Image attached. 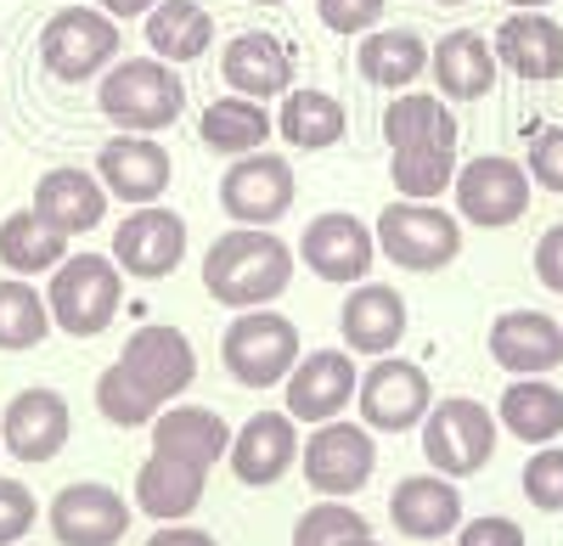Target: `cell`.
<instances>
[{"label": "cell", "instance_id": "obj_25", "mask_svg": "<svg viewBox=\"0 0 563 546\" xmlns=\"http://www.w3.org/2000/svg\"><path fill=\"white\" fill-rule=\"evenodd\" d=\"M339 333L350 355H395V344L406 338V299L389 282H355L344 310H339Z\"/></svg>", "mask_w": 563, "mask_h": 546}, {"label": "cell", "instance_id": "obj_2", "mask_svg": "<svg viewBox=\"0 0 563 546\" xmlns=\"http://www.w3.org/2000/svg\"><path fill=\"white\" fill-rule=\"evenodd\" d=\"M384 142H389V175L395 192L434 203L440 192H451L456 180V142L462 124L451 113L445 97H429V90H400V97L384 108Z\"/></svg>", "mask_w": 563, "mask_h": 546}, {"label": "cell", "instance_id": "obj_43", "mask_svg": "<svg viewBox=\"0 0 563 546\" xmlns=\"http://www.w3.org/2000/svg\"><path fill=\"white\" fill-rule=\"evenodd\" d=\"M536 277H541V288L563 293V220L547 225L541 243H536Z\"/></svg>", "mask_w": 563, "mask_h": 546}, {"label": "cell", "instance_id": "obj_15", "mask_svg": "<svg viewBox=\"0 0 563 546\" xmlns=\"http://www.w3.org/2000/svg\"><path fill=\"white\" fill-rule=\"evenodd\" d=\"M305 270H316L321 282H366L372 277V259H378V232L361 225L350 209H327L305 225V243H299Z\"/></svg>", "mask_w": 563, "mask_h": 546}, {"label": "cell", "instance_id": "obj_17", "mask_svg": "<svg viewBox=\"0 0 563 546\" xmlns=\"http://www.w3.org/2000/svg\"><path fill=\"white\" fill-rule=\"evenodd\" d=\"M97 175H102V187L108 198L130 203V209H147L169 192V180H175V164H169V147L158 142V135H130L119 130L113 142L97 153Z\"/></svg>", "mask_w": 563, "mask_h": 546}, {"label": "cell", "instance_id": "obj_10", "mask_svg": "<svg viewBox=\"0 0 563 546\" xmlns=\"http://www.w3.org/2000/svg\"><path fill=\"white\" fill-rule=\"evenodd\" d=\"M536 180L519 158H501V153H485V158H467L451 180L456 192V220L467 225H485V232H501V225H519L530 214V192Z\"/></svg>", "mask_w": 563, "mask_h": 546}, {"label": "cell", "instance_id": "obj_29", "mask_svg": "<svg viewBox=\"0 0 563 546\" xmlns=\"http://www.w3.org/2000/svg\"><path fill=\"white\" fill-rule=\"evenodd\" d=\"M153 450H169V457L214 468L231 450V423L220 412H209V405H164V412L153 417Z\"/></svg>", "mask_w": 563, "mask_h": 546}, {"label": "cell", "instance_id": "obj_14", "mask_svg": "<svg viewBox=\"0 0 563 546\" xmlns=\"http://www.w3.org/2000/svg\"><path fill=\"white\" fill-rule=\"evenodd\" d=\"M220 209L238 225H271L294 209V164L282 153H249L220 175Z\"/></svg>", "mask_w": 563, "mask_h": 546}, {"label": "cell", "instance_id": "obj_27", "mask_svg": "<svg viewBox=\"0 0 563 546\" xmlns=\"http://www.w3.org/2000/svg\"><path fill=\"white\" fill-rule=\"evenodd\" d=\"M429 74H434L445 102H479L496 90L501 63H496V45L479 29H451L429 52Z\"/></svg>", "mask_w": 563, "mask_h": 546}, {"label": "cell", "instance_id": "obj_31", "mask_svg": "<svg viewBox=\"0 0 563 546\" xmlns=\"http://www.w3.org/2000/svg\"><path fill=\"white\" fill-rule=\"evenodd\" d=\"M429 52L434 45L422 40L417 29H372V34H361L355 68H361L366 85H378V90H411L422 74H429Z\"/></svg>", "mask_w": 563, "mask_h": 546}, {"label": "cell", "instance_id": "obj_1", "mask_svg": "<svg viewBox=\"0 0 563 546\" xmlns=\"http://www.w3.org/2000/svg\"><path fill=\"white\" fill-rule=\"evenodd\" d=\"M198 378V349L180 327L147 322L135 327L119 349V360L97 378V412L113 428H141L153 423L164 405H175Z\"/></svg>", "mask_w": 563, "mask_h": 546}, {"label": "cell", "instance_id": "obj_35", "mask_svg": "<svg viewBox=\"0 0 563 546\" xmlns=\"http://www.w3.org/2000/svg\"><path fill=\"white\" fill-rule=\"evenodd\" d=\"M147 45L164 63H198L214 45V18L198 0H158L147 12Z\"/></svg>", "mask_w": 563, "mask_h": 546}, {"label": "cell", "instance_id": "obj_32", "mask_svg": "<svg viewBox=\"0 0 563 546\" xmlns=\"http://www.w3.org/2000/svg\"><path fill=\"white\" fill-rule=\"evenodd\" d=\"M496 423L512 434V439H525V445H552L563 434V389L547 383V378H512L501 405H496Z\"/></svg>", "mask_w": 563, "mask_h": 546}, {"label": "cell", "instance_id": "obj_12", "mask_svg": "<svg viewBox=\"0 0 563 546\" xmlns=\"http://www.w3.org/2000/svg\"><path fill=\"white\" fill-rule=\"evenodd\" d=\"M361 417L372 434H406V428H422L434 405V383L417 360H400V355H378L372 367L361 372Z\"/></svg>", "mask_w": 563, "mask_h": 546}, {"label": "cell", "instance_id": "obj_37", "mask_svg": "<svg viewBox=\"0 0 563 546\" xmlns=\"http://www.w3.org/2000/svg\"><path fill=\"white\" fill-rule=\"evenodd\" d=\"M355 535H372L366 513L333 502V495H321V502L305 508V519L294 524V546H344V541H355Z\"/></svg>", "mask_w": 563, "mask_h": 546}, {"label": "cell", "instance_id": "obj_36", "mask_svg": "<svg viewBox=\"0 0 563 546\" xmlns=\"http://www.w3.org/2000/svg\"><path fill=\"white\" fill-rule=\"evenodd\" d=\"M52 327H57L52 304H45V293H34V282H18V277L0 282V349L7 355L40 349Z\"/></svg>", "mask_w": 563, "mask_h": 546}, {"label": "cell", "instance_id": "obj_42", "mask_svg": "<svg viewBox=\"0 0 563 546\" xmlns=\"http://www.w3.org/2000/svg\"><path fill=\"white\" fill-rule=\"evenodd\" d=\"M456 546H525V524L519 519H501V513L467 519L456 530Z\"/></svg>", "mask_w": 563, "mask_h": 546}, {"label": "cell", "instance_id": "obj_45", "mask_svg": "<svg viewBox=\"0 0 563 546\" xmlns=\"http://www.w3.org/2000/svg\"><path fill=\"white\" fill-rule=\"evenodd\" d=\"M97 7L108 12V18H119V23H130V18H147L158 0H97Z\"/></svg>", "mask_w": 563, "mask_h": 546}, {"label": "cell", "instance_id": "obj_23", "mask_svg": "<svg viewBox=\"0 0 563 546\" xmlns=\"http://www.w3.org/2000/svg\"><path fill=\"white\" fill-rule=\"evenodd\" d=\"M220 74L231 85V97L271 102V97H288L294 90V52H288V40H276L265 29H249L220 52Z\"/></svg>", "mask_w": 563, "mask_h": 546}, {"label": "cell", "instance_id": "obj_34", "mask_svg": "<svg viewBox=\"0 0 563 546\" xmlns=\"http://www.w3.org/2000/svg\"><path fill=\"white\" fill-rule=\"evenodd\" d=\"M271 130H276V119H271L265 102H254V97H220V102H209L203 119H198L203 147H209V153H225V158L260 153V147L271 142Z\"/></svg>", "mask_w": 563, "mask_h": 546}, {"label": "cell", "instance_id": "obj_22", "mask_svg": "<svg viewBox=\"0 0 563 546\" xmlns=\"http://www.w3.org/2000/svg\"><path fill=\"white\" fill-rule=\"evenodd\" d=\"M389 524L406 541H445V535H456L467 524L456 479H445V473H411V479H400L389 490Z\"/></svg>", "mask_w": 563, "mask_h": 546}, {"label": "cell", "instance_id": "obj_5", "mask_svg": "<svg viewBox=\"0 0 563 546\" xmlns=\"http://www.w3.org/2000/svg\"><path fill=\"white\" fill-rule=\"evenodd\" d=\"M124 52V29L102 7H63L40 29V68L57 85H85L102 79Z\"/></svg>", "mask_w": 563, "mask_h": 546}, {"label": "cell", "instance_id": "obj_11", "mask_svg": "<svg viewBox=\"0 0 563 546\" xmlns=\"http://www.w3.org/2000/svg\"><path fill=\"white\" fill-rule=\"evenodd\" d=\"M305 484L316 495H333V502H350L372 484V468H378V445H372V428L361 423H316V434L305 439Z\"/></svg>", "mask_w": 563, "mask_h": 546}, {"label": "cell", "instance_id": "obj_16", "mask_svg": "<svg viewBox=\"0 0 563 546\" xmlns=\"http://www.w3.org/2000/svg\"><path fill=\"white\" fill-rule=\"evenodd\" d=\"M45 519H52L57 546H119L124 530H130L124 495L113 484H102V479L63 484L52 495V508H45Z\"/></svg>", "mask_w": 563, "mask_h": 546}, {"label": "cell", "instance_id": "obj_38", "mask_svg": "<svg viewBox=\"0 0 563 546\" xmlns=\"http://www.w3.org/2000/svg\"><path fill=\"white\" fill-rule=\"evenodd\" d=\"M525 495L541 513H563V445H541L525 463Z\"/></svg>", "mask_w": 563, "mask_h": 546}, {"label": "cell", "instance_id": "obj_28", "mask_svg": "<svg viewBox=\"0 0 563 546\" xmlns=\"http://www.w3.org/2000/svg\"><path fill=\"white\" fill-rule=\"evenodd\" d=\"M203 484H209V468L186 463V457H169V450H153L135 473V508L147 519H158V524H180V519L198 513Z\"/></svg>", "mask_w": 563, "mask_h": 546}, {"label": "cell", "instance_id": "obj_40", "mask_svg": "<svg viewBox=\"0 0 563 546\" xmlns=\"http://www.w3.org/2000/svg\"><path fill=\"white\" fill-rule=\"evenodd\" d=\"M389 0H316V18L333 34H372L384 23Z\"/></svg>", "mask_w": 563, "mask_h": 546}, {"label": "cell", "instance_id": "obj_4", "mask_svg": "<svg viewBox=\"0 0 563 546\" xmlns=\"http://www.w3.org/2000/svg\"><path fill=\"white\" fill-rule=\"evenodd\" d=\"M97 108L113 130L158 135L186 113V79L164 57H119L97 85Z\"/></svg>", "mask_w": 563, "mask_h": 546}, {"label": "cell", "instance_id": "obj_13", "mask_svg": "<svg viewBox=\"0 0 563 546\" xmlns=\"http://www.w3.org/2000/svg\"><path fill=\"white\" fill-rule=\"evenodd\" d=\"M186 259V220L164 203H147V209H130L113 232V265L135 282H158V277H175Z\"/></svg>", "mask_w": 563, "mask_h": 546}, {"label": "cell", "instance_id": "obj_24", "mask_svg": "<svg viewBox=\"0 0 563 546\" xmlns=\"http://www.w3.org/2000/svg\"><path fill=\"white\" fill-rule=\"evenodd\" d=\"M108 187H102V175L97 169H79V164H57V169H45L40 175V187H34V209L57 225L63 237H85V232H97V225L108 220Z\"/></svg>", "mask_w": 563, "mask_h": 546}, {"label": "cell", "instance_id": "obj_46", "mask_svg": "<svg viewBox=\"0 0 563 546\" xmlns=\"http://www.w3.org/2000/svg\"><path fill=\"white\" fill-rule=\"evenodd\" d=\"M507 7H512V12H547L552 0H507Z\"/></svg>", "mask_w": 563, "mask_h": 546}, {"label": "cell", "instance_id": "obj_49", "mask_svg": "<svg viewBox=\"0 0 563 546\" xmlns=\"http://www.w3.org/2000/svg\"><path fill=\"white\" fill-rule=\"evenodd\" d=\"M254 7H282V0H254Z\"/></svg>", "mask_w": 563, "mask_h": 546}, {"label": "cell", "instance_id": "obj_50", "mask_svg": "<svg viewBox=\"0 0 563 546\" xmlns=\"http://www.w3.org/2000/svg\"><path fill=\"white\" fill-rule=\"evenodd\" d=\"M18 546H29V541H18Z\"/></svg>", "mask_w": 563, "mask_h": 546}, {"label": "cell", "instance_id": "obj_21", "mask_svg": "<svg viewBox=\"0 0 563 546\" xmlns=\"http://www.w3.org/2000/svg\"><path fill=\"white\" fill-rule=\"evenodd\" d=\"M490 360L512 378H541L563 367V322L547 310H501L490 322Z\"/></svg>", "mask_w": 563, "mask_h": 546}, {"label": "cell", "instance_id": "obj_39", "mask_svg": "<svg viewBox=\"0 0 563 546\" xmlns=\"http://www.w3.org/2000/svg\"><path fill=\"white\" fill-rule=\"evenodd\" d=\"M40 519V502H34V490L23 479H7L0 473V546H18Z\"/></svg>", "mask_w": 563, "mask_h": 546}, {"label": "cell", "instance_id": "obj_33", "mask_svg": "<svg viewBox=\"0 0 563 546\" xmlns=\"http://www.w3.org/2000/svg\"><path fill=\"white\" fill-rule=\"evenodd\" d=\"M63 259H68V237L40 209H18V214L0 220V265H7L12 277H45V270H57Z\"/></svg>", "mask_w": 563, "mask_h": 546}, {"label": "cell", "instance_id": "obj_8", "mask_svg": "<svg viewBox=\"0 0 563 546\" xmlns=\"http://www.w3.org/2000/svg\"><path fill=\"white\" fill-rule=\"evenodd\" d=\"M220 360L243 389H276L299 367V327L288 322V315H276L271 304L265 310H238V322H231L225 338H220Z\"/></svg>", "mask_w": 563, "mask_h": 546}, {"label": "cell", "instance_id": "obj_20", "mask_svg": "<svg viewBox=\"0 0 563 546\" xmlns=\"http://www.w3.org/2000/svg\"><path fill=\"white\" fill-rule=\"evenodd\" d=\"M231 473H238L249 490H271L294 473L299 463V423L288 412H260L249 417L238 434H231V450H225Z\"/></svg>", "mask_w": 563, "mask_h": 546}, {"label": "cell", "instance_id": "obj_44", "mask_svg": "<svg viewBox=\"0 0 563 546\" xmlns=\"http://www.w3.org/2000/svg\"><path fill=\"white\" fill-rule=\"evenodd\" d=\"M147 546H220V541H214L209 530H198V524L180 519V524H158V535H153Z\"/></svg>", "mask_w": 563, "mask_h": 546}, {"label": "cell", "instance_id": "obj_19", "mask_svg": "<svg viewBox=\"0 0 563 546\" xmlns=\"http://www.w3.org/2000/svg\"><path fill=\"white\" fill-rule=\"evenodd\" d=\"M74 434V417H68V400L57 389H23L7 400V412H0V445L12 450L18 463H52L57 450L68 445Z\"/></svg>", "mask_w": 563, "mask_h": 546}, {"label": "cell", "instance_id": "obj_48", "mask_svg": "<svg viewBox=\"0 0 563 546\" xmlns=\"http://www.w3.org/2000/svg\"><path fill=\"white\" fill-rule=\"evenodd\" d=\"M434 7H467V0H434Z\"/></svg>", "mask_w": 563, "mask_h": 546}, {"label": "cell", "instance_id": "obj_41", "mask_svg": "<svg viewBox=\"0 0 563 546\" xmlns=\"http://www.w3.org/2000/svg\"><path fill=\"white\" fill-rule=\"evenodd\" d=\"M530 180L541 192H563V124H547L530 135V158H525Z\"/></svg>", "mask_w": 563, "mask_h": 546}, {"label": "cell", "instance_id": "obj_7", "mask_svg": "<svg viewBox=\"0 0 563 546\" xmlns=\"http://www.w3.org/2000/svg\"><path fill=\"white\" fill-rule=\"evenodd\" d=\"M378 254L395 270H411V277H429V270H445L462 254V220L440 203H417L400 198L378 214Z\"/></svg>", "mask_w": 563, "mask_h": 546}, {"label": "cell", "instance_id": "obj_26", "mask_svg": "<svg viewBox=\"0 0 563 546\" xmlns=\"http://www.w3.org/2000/svg\"><path fill=\"white\" fill-rule=\"evenodd\" d=\"M496 63L507 74H519L530 85H552L563 79V23H552L547 12H512L496 29Z\"/></svg>", "mask_w": 563, "mask_h": 546}, {"label": "cell", "instance_id": "obj_30", "mask_svg": "<svg viewBox=\"0 0 563 546\" xmlns=\"http://www.w3.org/2000/svg\"><path fill=\"white\" fill-rule=\"evenodd\" d=\"M350 130V113L333 90H316V85H294L282 97V113H276V135L299 153H327L339 147Z\"/></svg>", "mask_w": 563, "mask_h": 546}, {"label": "cell", "instance_id": "obj_6", "mask_svg": "<svg viewBox=\"0 0 563 546\" xmlns=\"http://www.w3.org/2000/svg\"><path fill=\"white\" fill-rule=\"evenodd\" d=\"M124 299V270L113 265V254H68L52 270V288H45V304H52V322L68 338H97L113 327Z\"/></svg>", "mask_w": 563, "mask_h": 546}, {"label": "cell", "instance_id": "obj_3", "mask_svg": "<svg viewBox=\"0 0 563 546\" xmlns=\"http://www.w3.org/2000/svg\"><path fill=\"white\" fill-rule=\"evenodd\" d=\"M294 265L299 254L282 237L260 232V225H231L203 254V288L225 310H265L294 288Z\"/></svg>", "mask_w": 563, "mask_h": 546}, {"label": "cell", "instance_id": "obj_9", "mask_svg": "<svg viewBox=\"0 0 563 546\" xmlns=\"http://www.w3.org/2000/svg\"><path fill=\"white\" fill-rule=\"evenodd\" d=\"M496 434H501V423L485 400L451 394V400L429 405V417H422V457L445 479H467L496 457Z\"/></svg>", "mask_w": 563, "mask_h": 546}, {"label": "cell", "instance_id": "obj_18", "mask_svg": "<svg viewBox=\"0 0 563 546\" xmlns=\"http://www.w3.org/2000/svg\"><path fill=\"white\" fill-rule=\"evenodd\" d=\"M288 417L294 423H333L361 389V367L350 360V349H310L299 355V367L288 372Z\"/></svg>", "mask_w": 563, "mask_h": 546}, {"label": "cell", "instance_id": "obj_47", "mask_svg": "<svg viewBox=\"0 0 563 546\" xmlns=\"http://www.w3.org/2000/svg\"><path fill=\"white\" fill-rule=\"evenodd\" d=\"M344 546H378V541H372V535H355V541H344Z\"/></svg>", "mask_w": 563, "mask_h": 546}]
</instances>
